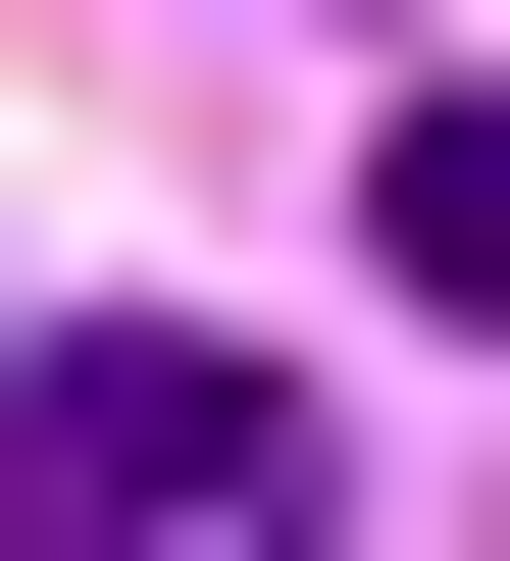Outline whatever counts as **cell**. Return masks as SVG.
Masks as SVG:
<instances>
[{
    "instance_id": "cell-1",
    "label": "cell",
    "mask_w": 510,
    "mask_h": 561,
    "mask_svg": "<svg viewBox=\"0 0 510 561\" xmlns=\"http://www.w3.org/2000/svg\"><path fill=\"white\" fill-rule=\"evenodd\" d=\"M0 561H256V357H0Z\"/></svg>"
}]
</instances>
